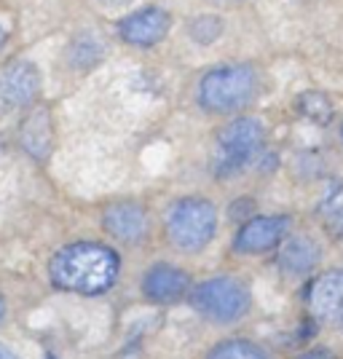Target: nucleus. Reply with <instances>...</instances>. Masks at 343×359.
Returning <instances> with one entry per match:
<instances>
[{
  "label": "nucleus",
  "mask_w": 343,
  "mask_h": 359,
  "mask_svg": "<svg viewBox=\"0 0 343 359\" xmlns=\"http://www.w3.org/2000/svg\"><path fill=\"white\" fill-rule=\"evenodd\" d=\"M121 271V260L116 250L97 244V241H78L54 255L48 273L51 282L81 295H100L116 285Z\"/></svg>",
  "instance_id": "1"
},
{
  "label": "nucleus",
  "mask_w": 343,
  "mask_h": 359,
  "mask_svg": "<svg viewBox=\"0 0 343 359\" xmlns=\"http://www.w3.org/2000/svg\"><path fill=\"white\" fill-rule=\"evenodd\" d=\"M257 94V73L247 62L217 65L199 81V105L209 113H236Z\"/></svg>",
  "instance_id": "2"
},
{
  "label": "nucleus",
  "mask_w": 343,
  "mask_h": 359,
  "mask_svg": "<svg viewBox=\"0 0 343 359\" xmlns=\"http://www.w3.org/2000/svg\"><path fill=\"white\" fill-rule=\"evenodd\" d=\"M217 231V210L201 196L177 198L166 210V236L182 252H201Z\"/></svg>",
  "instance_id": "3"
},
{
  "label": "nucleus",
  "mask_w": 343,
  "mask_h": 359,
  "mask_svg": "<svg viewBox=\"0 0 343 359\" xmlns=\"http://www.w3.org/2000/svg\"><path fill=\"white\" fill-rule=\"evenodd\" d=\"M263 142H266L263 121L244 116V118L225 123L223 129H220V135H217V140H215L212 172L217 177H231V175L241 172L260 153Z\"/></svg>",
  "instance_id": "4"
},
{
  "label": "nucleus",
  "mask_w": 343,
  "mask_h": 359,
  "mask_svg": "<svg viewBox=\"0 0 343 359\" xmlns=\"http://www.w3.org/2000/svg\"><path fill=\"white\" fill-rule=\"evenodd\" d=\"M250 290L239 279L231 276H215L207 279L191 292V306L209 322H236L250 311Z\"/></svg>",
  "instance_id": "5"
},
{
  "label": "nucleus",
  "mask_w": 343,
  "mask_h": 359,
  "mask_svg": "<svg viewBox=\"0 0 343 359\" xmlns=\"http://www.w3.org/2000/svg\"><path fill=\"white\" fill-rule=\"evenodd\" d=\"M169 30H172V14L159 6L137 8L119 22L121 41L129 46H140V48L161 43Z\"/></svg>",
  "instance_id": "6"
},
{
  "label": "nucleus",
  "mask_w": 343,
  "mask_h": 359,
  "mask_svg": "<svg viewBox=\"0 0 343 359\" xmlns=\"http://www.w3.org/2000/svg\"><path fill=\"white\" fill-rule=\"evenodd\" d=\"M41 91V73L27 60L11 62L0 70V113L30 105Z\"/></svg>",
  "instance_id": "7"
},
{
  "label": "nucleus",
  "mask_w": 343,
  "mask_h": 359,
  "mask_svg": "<svg viewBox=\"0 0 343 359\" xmlns=\"http://www.w3.org/2000/svg\"><path fill=\"white\" fill-rule=\"evenodd\" d=\"M287 231H290L287 215H257L239 228L234 239V250L241 255L269 252L287 236Z\"/></svg>",
  "instance_id": "8"
},
{
  "label": "nucleus",
  "mask_w": 343,
  "mask_h": 359,
  "mask_svg": "<svg viewBox=\"0 0 343 359\" xmlns=\"http://www.w3.org/2000/svg\"><path fill=\"white\" fill-rule=\"evenodd\" d=\"M102 225L113 239L123 241V244H137L148 233V215L135 201H121V204H113L105 210Z\"/></svg>",
  "instance_id": "9"
},
{
  "label": "nucleus",
  "mask_w": 343,
  "mask_h": 359,
  "mask_svg": "<svg viewBox=\"0 0 343 359\" xmlns=\"http://www.w3.org/2000/svg\"><path fill=\"white\" fill-rule=\"evenodd\" d=\"M188 287H191V276L169 263L153 266L142 279V292L153 303H175L188 292Z\"/></svg>",
  "instance_id": "10"
},
{
  "label": "nucleus",
  "mask_w": 343,
  "mask_h": 359,
  "mask_svg": "<svg viewBox=\"0 0 343 359\" xmlns=\"http://www.w3.org/2000/svg\"><path fill=\"white\" fill-rule=\"evenodd\" d=\"M309 306L322 319H335L343 325V273L328 271L319 279H314L309 290Z\"/></svg>",
  "instance_id": "11"
},
{
  "label": "nucleus",
  "mask_w": 343,
  "mask_h": 359,
  "mask_svg": "<svg viewBox=\"0 0 343 359\" xmlns=\"http://www.w3.org/2000/svg\"><path fill=\"white\" fill-rule=\"evenodd\" d=\"M22 145L30 153L32 158H46L51 153L54 145V129H51V118H48V110L38 107L30 118L25 121L22 126Z\"/></svg>",
  "instance_id": "12"
},
{
  "label": "nucleus",
  "mask_w": 343,
  "mask_h": 359,
  "mask_svg": "<svg viewBox=\"0 0 343 359\" xmlns=\"http://www.w3.org/2000/svg\"><path fill=\"white\" fill-rule=\"evenodd\" d=\"M316 260H319V247H316L309 236H295V239H290L282 250H279V257H276V263L282 266V271L292 273V276L309 273V271L316 266Z\"/></svg>",
  "instance_id": "13"
},
{
  "label": "nucleus",
  "mask_w": 343,
  "mask_h": 359,
  "mask_svg": "<svg viewBox=\"0 0 343 359\" xmlns=\"http://www.w3.org/2000/svg\"><path fill=\"white\" fill-rule=\"evenodd\" d=\"M207 359H271V357L257 344H253V341L231 338L225 344L215 346L207 354Z\"/></svg>",
  "instance_id": "14"
},
{
  "label": "nucleus",
  "mask_w": 343,
  "mask_h": 359,
  "mask_svg": "<svg viewBox=\"0 0 343 359\" xmlns=\"http://www.w3.org/2000/svg\"><path fill=\"white\" fill-rule=\"evenodd\" d=\"M298 113H303L306 118L316 121V123H328L332 118V105L325 94L319 91H306L298 97Z\"/></svg>",
  "instance_id": "15"
},
{
  "label": "nucleus",
  "mask_w": 343,
  "mask_h": 359,
  "mask_svg": "<svg viewBox=\"0 0 343 359\" xmlns=\"http://www.w3.org/2000/svg\"><path fill=\"white\" fill-rule=\"evenodd\" d=\"M223 30V22L220 16H199L194 25H191V35L199 43H212Z\"/></svg>",
  "instance_id": "16"
},
{
  "label": "nucleus",
  "mask_w": 343,
  "mask_h": 359,
  "mask_svg": "<svg viewBox=\"0 0 343 359\" xmlns=\"http://www.w3.org/2000/svg\"><path fill=\"white\" fill-rule=\"evenodd\" d=\"M298 359H335V357H332V351H328V348H311V351L300 354Z\"/></svg>",
  "instance_id": "17"
},
{
  "label": "nucleus",
  "mask_w": 343,
  "mask_h": 359,
  "mask_svg": "<svg viewBox=\"0 0 343 359\" xmlns=\"http://www.w3.org/2000/svg\"><path fill=\"white\" fill-rule=\"evenodd\" d=\"M0 359H19V357H16V351H11L8 346L0 344Z\"/></svg>",
  "instance_id": "18"
},
{
  "label": "nucleus",
  "mask_w": 343,
  "mask_h": 359,
  "mask_svg": "<svg viewBox=\"0 0 343 359\" xmlns=\"http://www.w3.org/2000/svg\"><path fill=\"white\" fill-rule=\"evenodd\" d=\"M6 38H8V30H6V25H0V48L6 43Z\"/></svg>",
  "instance_id": "19"
},
{
  "label": "nucleus",
  "mask_w": 343,
  "mask_h": 359,
  "mask_svg": "<svg viewBox=\"0 0 343 359\" xmlns=\"http://www.w3.org/2000/svg\"><path fill=\"white\" fill-rule=\"evenodd\" d=\"M3 319H6V300L0 298V325H3Z\"/></svg>",
  "instance_id": "20"
},
{
  "label": "nucleus",
  "mask_w": 343,
  "mask_h": 359,
  "mask_svg": "<svg viewBox=\"0 0 343 359\" xmlns=\"http://www.w3.org/2000/svg\"><path fill=\"white\" fill-rule=\"evenodd\" d=\"M105 3H123V0H105Z\"/></svg>",
  "instance_id": "21"
},
{
  "label": "nucleus",
  "mask_w": 343,
  "mask_h": 359,
  "mask_svg": "<svg viewBox=\"0 0 343 359\" xmlns=\"http://www.w3.org/2000/svg\"><path fill=\"white\" fill-rule=\"evenodd\" d=\"M220 3H236V0H220Z\"/></svg>",
  "instance_id": "22"
},
{
  "label": "nucleus",
  "mask_w": 343,
  "mask_h": 359,
  "mask_svg": "<svg viewBox=\"0 0 343 359\" xmlns=\"http://www.w3.org/2000/svg\"><path fill=\"white\" fill-rule=\"evenodd\" d=\"M341 137H343V129H341Z\"/></svg>",
  "instance_id": "23"
}]
</instances>
